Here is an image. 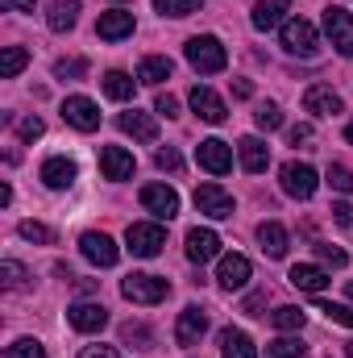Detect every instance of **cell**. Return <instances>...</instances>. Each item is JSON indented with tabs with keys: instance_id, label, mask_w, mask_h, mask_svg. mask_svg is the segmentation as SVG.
Returning a JSON list of instances; mask_svg holds the SVG:
<instances>
[{
	"instance_id": "31",
	"label": "cell",
	"mask_w": 353,
	"mask_h": 358,
	"mask_svg": "<svg viewBox=\"0 0 353 358\" xmlns=\"http://www.w3.org/2000/svg\"><path fill=\"white\" fill-rule=\"evenodd\" d=\"M0 283H4L8 292H25V287H29V271L21 267V263H13V259H4V263H0Z\"/></svg>"
},
{
	"instance_id": "54",
	"label": "cell",
	"mask_w": 353,
	"mask_h": 358,
	"mask_svg": "<svg viewBox=\"0 0 353 358\" xmlns=\"http://www.w3.org/2000/svg\"><path fill=\"white\" fill-rule=\"evenodd\" d=\"M345 355H350V358H353V342H350V346H345Z\"/></svg>"
},
{
	"instance_id": "35",
	"label": "cell",
	"mask_w": 353,
	"mask_h": 358,
	"mask_svg": "<svg viewBox=\"0 0 353 358\" xmlns=\"http://www.w3.org/2000/svg\"><path fill=\"white\" fill-rule=\"evenodd\" d=\"M204 0H154V8L158 13H167V17H187V13H195Z\"/></svg>"
},
{
	"instance_id": "25",
	"label": "cell",
	"mask_w": 353,
	"mask_h": 358,
	"mask_svg": "<svg viewBox=\"0 0 353 358\" xmlns=\"http://www.w3.org/2000/svg\"><path fill=\"white\" fill-rule=\"evenodd\" d=\"M171 71H175V63L167 59V55H150V59H142V67H137V84H163V80H171Z\"/></svg>"
},
{
	"instance_id": "18",
	"label": "cell",
	"mask_w": 353,
	"mask_h": 358,
	"mask_svg": "<svg viewBox=\"0 0 353 358\" xmlns=\"http://www.w3.org/2000/svg\"><path fill=\"white\" fill-rule=\"evenodd\" d=\"M133 155L125 150V146H104L100 150V171H104V179H129L133 176Z\"/></svg>"
},
{
	"instance_id": "43",
	"label": "cell",
	"mask_w": 353,
	"mask_h": 358,
	"mask_svg": "<svg viewBox=\"0 0 353 358\" xmlns=\"http://www.w3.org/2000/svg\"><path fill=\"white\" fill-rule=\"evenodd\" d=\"M316 255H320V263H324V267H345V263H350V259H345V250H337V246H324V242L316 246Z\"/></svg>"
},
{
	"instance_id": "41",
	"label": "cell",
	"mask_w": 353,
	"mask_h": 358,
	"mask_svg": "<svg viewBox=\"0 0 353 358\" xmlns=\"http://www.w3.org/2000/svg\"><path fill=\"white\" fill-rule=\"evenodd\" d=\"M121 338H125V342H137V346H150V342H154V334H150L146 325H133V321L121 325Z\"/></svg>"
},
{
	"instance_id": "47",
	"label": "cell",
	"mask_w": 353,
	"mask_h": 358,
	"mask_svg": "<svg viewBox=\"0 0 353 358\" xmlns=\"http://www.w3.org/2000/svg\"><path fill=\"white\" fill-rule=\"evenodd\" d=\"M333 221H337V225H345V229H353V204H350V200L333 204Z\"/></svg>"
},
{
	"instance_id": "11",
	"label": "cell",
	"mask_w": 353,
	"mask_h": 358,
	"mask_svg": "<svg viewBox=\"0 0 353 358\" xmlns=\"http://www.w3.org/2000/svg\"><path fill=\"white\" fill-rule=\"evenodd\" d=\"M67 321H71V329H80V334H100V329L108 325V308H104V304H91V300H80V304L67 308Z\"/></svg>"
},
{
	"instance_id": "50",
	"label": "cell",
	"mask_w": 353,
	"mask_h": 358,
	"mask_svg": "<svg viewBox=\"0 0 353 358\" xmlns=\"http://www.w3.org/2000/svg\"><path fill=\"white\" fill-rule=\"evenodd\" d=\"M13 13H33V0H4Z\"/></svg>"
},
{
	"instance_id": "3",
	"label": "cell",
	"mask_w": 353,
	"mask_h": 358,
	"mask_svg": "<svg viewBox=\"0 0 353 358\" xmlns=\"http://www.w3.org/2000/svg\"><path fill=\"white\" fill-rule=\"evenodd\" d=\"M125 242H129V255L133 259H158L163 246H167V229L154 225V221H133L125 229Z\"/></svg>"
},
{
	"instance_id": "40",
	"label": "cell",
	"mask_w": 353,
	"mask_h": 358,
	"mask_svg": "<svg viewBox=\"0 0 353 358\" xmlns=\"http://www.w3.org/2000/svg\"><path fill=\"white\" fill-rule=\"evenodd\" d=\"M42 129H46V125H42V117H21V121H17V138H21V142L42 138Z\"/></svg>"
},
{
	"instance_id": "46",
	"label": "cell",
	"mask_w": 353,
	"mask_h": 358,
	"mask_svg": "<svg viewBox=\"0 0 353 358\" xmlns=\"http://www.w3.org/2000/svg\"><path fill=\"white\" fill-rule=\"evenodd\" d=\"M154 113H163V117H179V100L171 92H158V100H154Z\"/></svg>"
},
{
	"instance_id": "15",
	"label": "cell",
	"mask_w": 353,
	"mask_h": 358,
	"mask_svg": "<svg viewBox=\"0 0 353 358\" xmlns=\"http://www.w3.org/2000/svg\"><path fill=\"white\" fill-rule=\"evenodd\" d=\"M250 259L246 255H225L220 259V267H216V279H220V287L225 292H237V287H246L250 283Z\"/></svg>"
},
{
	"instance_id": "23",
	"label": "cell",
	"mask_w": 353,
	"mask_h": 358,
	"mask_svg": "<svg viewBox=\"0 0 353 358\" xmlns=\"http://www.w3.org/2000/svg\"><path fill=\"white\" fill-rule=\"evenodd\" d=\"M42 183L54 187V192L71 187V183H75V163H71V159H46V163H42Z\"/></svg>"
},
{
	"instance_id": "30",
	"label": "cell",
	"mask_w": 353,
	"mask_h": 358,
	"mask_svg": "<svg viewBox=\"0 0 353 358\" xmlns=\"http://www.w3.org/2000/svg\"><path fill=\"white\" fill-rule=\"evenodd\" d=\"M25 63H29V50H25V46H4V55H0V76H4V80H17V76L25 71Z\"/></svg>"
},
{
	"instance_id": "37",
	"label": "cell",
	"mask_w": 353,
	"mask_h": 358,
	"mask_svg": "<svg viewBox=\"0 0 353 358\" xmlns=\"http://www.w3.org/2000/svg\"><path fill=\"white\" fill-rule=\"evenodd\" d=\"M254 121H258V129H278L283 125V113H278V104H258Z\"/></svg>"
},
{
	"instance_id": "19",
	"label": "cell",
	"mask_w": 353,
	"mask_h": 358,
	"mask_svg": "<svg viewBox=\"0 0 353 358\" xmlns=\"http://www.w3.org/2000/svg\"><path fill=\"white\" fill-rule=\"evenodd\" d=\"M220 255V238L212 229H187V259L191 263H208Z\"/></svg>"
},
{
	"instance_id": "1",
	"label": "cell",
	"mask_w": 353,
	"mask_h": 358,
	"mask_svg": "<svg viewBox=\"0 0 353 358\" xmlns=\"http://www.w3.org/2000/svg\"><path fill=\"white\" fill-rule=\"evenodd\" d=\"M121 296L133 300V304H163L171 296V283L163 275H146V271H133L121 279Z\"/></svg>"
},
{
	"instance_id": "14",
	"label": "cell",
	"mask_w": 353,
	"mask_h": 358,
	"mask_svg": "<svg viewBox=\"0 0 353 358\" xmlns=\"http://www.w3.org/2000/svg\"><path fill=\"white\" fill-rule=\"evenodd\" d=\"M204 334H208V313L195 308V304L183 308V313H179V325H175V342L179 346H195Z\"/></svg>"
},
{
	"instance_id": "34",
	"label": "cell",
	"mask_w": 353,
	"mask_h": 358,
	"mask_svg": "<svg viewBox=\"0 0 353 358\" xmlns=\"http://www.w3.org/2000/svg\"><path fill=\"white\" fill-rule=\"evenodd\" d=\"M17 234H21L25 242H38V246H50V242H54V229H46V225H38V221H21Z\"/></svg>"
},
{
	"instance_id": "10",
	"label": "cell",
	"mask_w": 353,
	"mask_h": 358,
	"mask_svg": "<svg viewBox=\"0 0 353 358\" xmlns=\"http://www.w3.org/2000/svg\"><path fill=\"white\" fill-rule=\"evenodd\" d=\"M278 176H283V192L295 196V200H312V192H316V183H320L308 163H287Z\"/></svg>"
},
{
	"instance_id": "21",
	"label": "cell",
	"mask_w": 353,
	"mask_h": 358,
	"mask_svg": "<svg viewBox=\"0 0 353 358\" xmlns=\"http://www.w3.org/2000/svg\"><path fill=\"white\" fill-rule=\"evenodd\" d=\"M220 358H258V346L241 329H220Z\"/></svg>"
},
{
	"instance_id": "4",
	"label": "cell",
	"mask_w": 353,
	"mask_h": 358,
	"mask_svg": "<svg viewBox=\"0 0 353 358\" xmlns=\"http://www.w3.org/2000/svg\"><path fill=\"white\" fill-rule=\"evenodd\" d=\"M283 46H287L291 55H299V59H316L320 42H316V29H312V21H303V17H291V21L283 25Z\"/></svg>"
},
{
	"instance_id": "13",
	"label": "cell",
	"mask_w": 353,
	"mask_h": 358,
	"mask_svg": "<svg viewBox=\"0 0 353 358\" xmlns=\"http://www.w3.org/2000/svg\"><path fill=\"white\" fill-rule=\"evenodd\" d=\"M187 100H191L195 117H200V121H208V125H220V121L229 117V113H225V100H220V96H216L212 88H204V84H195Z\"/></svg>"
},
{
	"instance_id": "27",
	"label": "cell",
	"mask_w": 353,
	"mask_h": 358,
	"mask_svg": "<svg viewBox=\"0 0 353 358\" xmlns=\"http://www.w3.org/2000/svg\"><path fill=\"white\" fill-rule=\"evenodd\" d=\"M258 242H262V250L270 259H283V255H287V229H283L278 221H262V225H258Z\"/></svg>"
},
{
	"instance_id": "20",
	"label": "cell",
	"mask_w": 353,
	"mask_h": 358,
	"mask_svg": "<svg viewBox=\"0 0 353 358\" xmlns=\"http://www.w3.org/2000/svg\"><path fill=\"white\" fill-rule=\"evenodd\" d=\"M121 134H129V138H137V142H154L158 138V125H154V117L150 113H137V108H129V113H121Z\"/></svg>"
},
{
	"instance_id": "52",
	"label": "cell",
	"mask_w": 353,
	"mask_h": 358,
	"mask_svg": "<svg viewBox=\"0 0 353 358\" xmlns=\"http://www.w3.org/2000/svg\"><path fill=\"white\" fill-rule=\"evenodd\" d=\"M345 138H350V142H353V121H350V125H345Z\"/></svg>"
},
{
	"instance_id": "32",
	"label": "cell",
	"mask_w": 353,
	"mask_h": 358,
	"mask_svg": "<svg viewBox=\"0 0 353 358\" xmlns=\"http://www.w3.org/2000/svg\"><path fill=\"white\" fill-rule=\"evenodd\" d=\"M303 355H308V346L299 338H278V342L266 346V358H303Z\"/></svg>"
},
{
	"instance_id": "45",
	"label": "cell",
	"mask_w": 353,
	"mask_h": 358,
	"mask_svg": "<svg viewBox=\"0 0 353 358\" xmlns=\"http://www.w3.org/2000/svg\"><path fill=\"white\" fill-rule=\"evenodd\" d=\"M154 163H158V167H163V171H183V159H179V150H171V146H167V150H158V155H154Z\"/></svg>"
},
{
	"instance_id": "28",
	"label": "cell",
	"mask_w": 353,
	"mask_h": 358,
	"mask_svg": "<svg viewBox=\"0 0 353 358\" xmlns=\"http://www.w3.org/2000/svg\"><path fill=\"white\" fill-rule=\"evenodd\" d=\"M287 8H291V0H258L254 4V29H274Z\"/></svg>"
},
{
	"instance_id": "36",
	"label": "cell",
	"mask_w": 353,
	"mask_h": 358,
	"mask_svg": "<svg viewBox=\"0 0 353 358\" xmlns=\"http://www.w3.org/2000/svg\"><path fill=\"white\" fill-rule=\"evenodd\" d=\"M4 358H46V350H42L33 338H21V342H13V346L4 350Z\"/></svg>"
},
{
	"instance_id": "48",
	"label": "cell",
	"mask_w": 353,
	"mask_h": 358,
	"mask_svg": "<svg viewBox=\"0 0 353 358\" xmlns=\"http://www.w3.org/2000/svg\"><path fill=\"white\" fill-rule=\"evenodd\" d=\"M262 308H266V292L246 296V304H241V313H250V317H262Z\"/></svg>"
},
{
	"instance_id": "9",
	"label": "cell",
	"mask_w": 353,
	"mask_h": 358,
	"mask_svg": "<svg viewBox=\"0 0 353 358\" xmlns=\"http://www.w3.org/2000/svg\"><path fill=\"white\" fill-rule=\"evenodd\" d=\"M63 121L75 125V129H84V134H91V129H100V108L88 96H67L63 100Z\"/></svg>"
},
{
	"instance_id": "38",
	"label": "cell",
	"mask_w": 353,
	"mask_h": 358,
	"mask_svg": "<svg viewBox=\"0 0 353 358\" xmlns=\"http://www.w3.org/2000/svg\"><path fill=\"white\" fill-rule=\"evenodd\" d=\"M329 183H333L337 192H345V196H350V192H353V171H350V167H341V163H333V167H329Z\"/></svg>"
},
{
	"instance_id": "49",
	"label": "cell",
	"mask_w": 353,
	"mask_h": 358,
	"mask_svg": "<svg viewBox=\"0 0 353 358\" xmlns=\"http://www.w3.org/2000/svg\"><path fill=\"white\" fill-rule=\"evenodd\" d=\"M80 358H125V355H121V350H112V346H88Z\"/></svg>"
},
{
	"instance_id": "22",
	"label": "cell",
	"mask_w": 353,
	"mask_h": 358,
	"mask_svg": "<svg viewBox=\"0 0 353 358\" xmlns=\"http://www.w3.org/2000/svg\"><path fill=\"white\" fill-rule=\"evenodd\" d=\"M237 146H241V167H246L250 176H262L266 163H270V146H266L262 138H241Z\"/></svg>"
},
{
	"instance_id": "29",
	"label": "cell",
	"mask_w": 353,
	"mask_h": 358,
	"mask_svg": "<svg viewBox=\"0 0 353 358\" xmlns=\"http://www.w3.org/2000/svg\"><path fill=\"white\" fill-rule=\"evenodd\" d=\"M100 84H104V96L108 100H133V92H137V80H129L125 71H108Z\"/></svg>"
},
{
	"instance_id": "17",
	"label": "cell",
	"mask_w": 353,
	"mask_h": 358,
	"mask_svg": "<svg viewBox=\"0 0 353 358\" xmlns=\"http://www.w3.org/2000/svg\"><path fill=\"white\" fill-rule=\"evenodd\" d=\"M96 34H100L104 42H121V38H129V34H133V13H125V8L100 13V21H96Z\"/></svg>"
},
{
	"instance_id": "42",
	"label": "cell",
	"mask_w": 353,
	"mask_h": 358,
	"mask_svg": "<svg viewBox=\"0 0 353 358\" xmlns=\"http://www.w3.org/2000/svg\"><path fill=\"white\" fill-rule=\"evenodd\" d=\"M320 313H329V321H337V325H350L353 329V313L345 304H329V300H320Z\"/></svg>"
},
{
	"instance_id": "39",
	"label": "cell",
	"mask_w": 353,
	"mask_h": 358,
	"mask_svg": "<svg viewBox=\"0 0 353 358\" xmlns=\"http://www.w3.org/2000/svg\"><path fill=\"white\" fill-rule=\"evenodd\" d=\"M84 71H88L84 59H59V63H54V76H59V80H75V76H84Z\"/></svg>"
},
{
	"instance_id": "53",
	"label": "cell",
	"mask_w": 353,
	"mask_h": 358,
	"mask_svg": "<svg viewBox=\"0 0 353 358\" xmlns=\"http://www.w3.org/2000/svg\"><path fill=\"white\" fill-rule=\"evenodd\" d=\"M345 296H350V300H353V283H345Z\"/></svg>"
},
{
	"instance_id": "16",
	"label": "cell",
	"mask_w": 353,
	"mask_h": 358,
	"mask_svg": "<svg viewBox=\"0 0 353 358\" xmlns=\"http://www.w3.org/2000/svg\"><path fill=\"white\" fill-rule=\"evenodd\" d=\"M303 108L316 113V117H337L345 104H341V96L329 88V84H312V88L303 92Z\"/></svg>"
},
{
	"instance_id": "24",
	"label": "cell",
	"mask_w": 353,
	"mask_h": 358,
	"mask_svg": "<svg viewBox=\"0 0 353 358\" xmlns=\"http://www.w3.org/2000/svg\"><path fill=\"white\" fill-rule=\"evenodd\" d=\"M46 21H50V29H54V34L75 29V21H80V0H50Z\"/></svg>"
},
{
	"instance_id": "26",
	"label": "cell",
	"mask_w": 353,
	"mask_h": 358,
	"mask_svg": "<svg viewBox=\"0 0 353 358\" xmlns=\"http://www.w3.org/2000/svg\"><path fill=\"white\" fill-rule=\"evenodd\" d=\"M291 283H295L299 292H312V296H316V292L329 287V275L320 267H312V263H295V267H291Z\"/></svg>"
},
{
	"instance_id": "44",
	"label": "cell",
	"mask_w": 353,
	"mask_h": 358,
	"mask_svg": "<svg viewBox=\"0 0 353 358\" xmlns=\"http://www.w3.org/2000/svg\"><path fill=\"white\" fill-rule=\"evenodd\" d=\"M287 138H291V146H312V142H316V129H312V125H291Z\"/></svg>"
},
{
	"instance_id": "8",
	"label": "cell",
	"mask_w": 353,
	"mask_h": 358,
	"mask_svg": "<svg viewBox=\"0 0 353 358\" xmlns=\"http://www.w3.org/2000/svg\"><path fill=\"white\" fill-rule=\"evenodd\" d=\"M142 208L154 213L158 221H171V217L179 213L175 187H167V183H146V187H142Z\"/></svg>"
},
{
	"instance_id": "5",
	"label": "cell",
	"mask_w": 353,
	"mask_h": 358,
	"mask_svg": "<svg viewBox=\"0 0 353 358\" xmlns=\"http://www.w3.org/2000/svg\"><path fill=\"white\" fill-rule=\"evenodd\" d=\"M195 208L212 221H229L233 217V196L220 187V183H200L195 187Z\"/></svg>"
},
{
	"instance_id": "6",
	"label": "cell",
	"mask_w": 353,
	"mask_h": 358,
	"mask_svg": "<svg viewBox=\"0 0 353 358\" xmlns=\"http://www.w3.org/2000/svg\"><path fill=\"white\" fill-rule=\"evenodd\" d=\"M324 34H329V42H333L345 59H353V17L345 8H337V4L324 8Z\"/></svg>"
},
{
	"instance_id": "2",
	"label": "cell",
	"mask_w": 353,
	"mask_h": 358,
	"mask_svg": "<svg viewBox=\"0 0 353 358\" xmlns=\"http://www.w3.org/2000/svg\"><path fill=\"white\" fill-rule=\"evenodd\" d=\"M187 63H191L200 76H216V71L229 67V55H225V46H220L212 34H204V38H191V42H187Z\"/></svg>"
},
{
	"instance_id": "33",
	"label": "cell",
	"mask_w": 353,
	"mask_h": 358,
	"mask_svg": "<svg viewBox=\"0 0 353 358\" xmlns=\"http://www.w3.org/2000/svg\"><path fill=\"white\" fill-rule=\"evenodd\" d=\"M270 321H274L278 329H303V321H308V317H303V308L283 304V308H274V313H270Z\"/></svg>"
},
{
	"instance_id": "51",
	"label": "cell",
	"mask_w": 353,
	"mask_h": 358,
	"mask_svg": "<svg viewBox=\"0 0 353 358\" xmlns=\"http://www.w3.org/2000/svg\"><path fill=\"white\" fill-rule=\"evenodd\" d=\"M250 92H254V88H250V84H246V80H237V84H233V96H241V100H246V96H250Z\"/></svg>"
},
{
	"instance_id": "7",
	"label": "cell",
	"mask_w": 353,
	"mask_h": 358,
	"mask_svg": "<svg viewBox=\"0 0 353 358\" xmlns=\"http://www.w3.org/2000/svg\"><path fill=\"white\" fill-rule=\"evenodd\" d=\"M195 163H200L208 176H225V171H233V150H229V142L208 138V142L195 146Z\"/></svg>"
},
{
	"instance_id": "12",
	"label": "cell",
	"mask_w": 353,
	"mask_h": 358,
	"mask_svg": "<svg viewBox=\"0 0 353 358\" xmlns=\"http://www.w3.org/2000/svg\"><path fill=\"white\" fill-rule=\"evenodd\" d=\"M80 250H84V259L96 263V267H117V259H121V250L112 246V238L108 234H96V229L80 238Z\"/></svg>"
}]
</instances>
